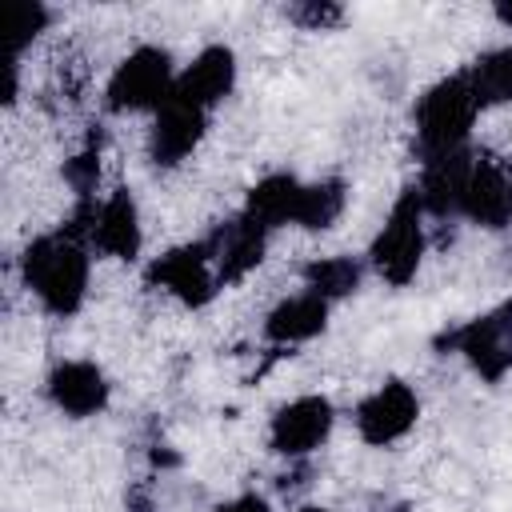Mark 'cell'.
I'll return each mask as SVG.
<instances>
[{"label":"cell","mask_w":512,"mask_h":512,"mask_svg":"<svg viewBox=\"0 0 512 512\" xmlns=\"http://www.w3.org/2000/svg\"><path fill=\"white\" fill-rule=\"evenodd\" d=\"M492 16H496L504 28H512V0H500V4H492Z\"/></svg>","instance_id":"obj_26"},{"label":"cell","mask_w":512,"mask_h":512,"mask_svg":"<svg viewBox=\"0 0 512 512\" xmlns=\"http://www.w3.org/2000/svg\"><path fill=\"white\" fill-rule=\"evenodd\" d=\"M44 396L60 416L88 420V416H100L108 408L112 384H108L104 368L92 360H60L44 380Z\"/></svg>","instance_id":"obj_10"},{"label":"cell","mask_w":512,"mask_h":512,"mask_svg":"<svg viewBox=\"0 0 512 512\" xmlns=\"http://www.w3.org/2000/svg\"><path fill=\"white\" fill-rule=\"evenodd\" d=\"M60 176H64V184L72 188L76 204L96 200V184H100V144H84L80 152H72V156L64 160Z\"/></svg>","instance_id":"obj_22"},{"label":"cell","mask_w":512,"mask_h":512,"mask_svg":"<svg viewBox=\"0 0 512 512\" xmlns=\"http://www.w3.org/2000/svg\"><path fill=\"white\" fill-rule=\"evenodd\" d=\"M300 188L304 180H296L292 172H268L264 180H256L244 196V212L264 228L276 232L284 224H296V208H300Z\"/></svg>","instance_id":"obj_17"},{"label":"cell","mask_w":512,"mask_h":512,"mask_svg":"<svg viewBox=\"0 0 512 512\" xmlns=\"http://www.w3.org/2000/svg\"><path fill=\"white\" fill-rule=\"evenodd\" d=\"M92 216H96V200L76 204L64 228L36 236L20 256L24 288L52 316H76L84 308L88 276H92V244H88Z\"/></svg>","instance_id":"obj_1"},{"label":"cell","mask_w":512,"mask_h":512,"mask_svg":"<svg viewBox=\"0 0 512 512\" xmlns=\"http://www.w3.org/2000/svg\"><path fill=\"white\" fill-rule=\"evenodd\" d=\"M212 512H272V508L264 504V496H252V492H244V496H232V500L216 504Z\"/></svg>","instance_id":"obj_24"},{"label":"cell","mask_w":512,"mask_h":512,"mask_svg":"<svg viewBox=\"0 0 512 512\" xmlns=\"http://www.w3.org/2000/svg\"><path fill=\"white\" fill-rule=\"evenodd\" d=\"M148 284L168 292L172 300H180L184 308H204L216 300L220 280H216V264L204 240L192 244H176L164 256H156L148 264Z\"/></svg>","instance_id":"obj_6"},{"label":"cell","mask_w":512,"mask_h":512,"mask_svg":"<svg viewBox=\"0 0 512 512\" xmlns=\"http://www.w3.org/2000/svg\"><path fill=\"white\" fill-rule=\"evenodd\" d=\"M420 200H424V212L436 216V220H448V216H460V200H464V184H468V172L476 164V152L472 148H456V152H444V156H428L420 160Z\"/></svg>","instance_id":"obj_15"},{"label":"cell","mask_w":512,"mask_h":512,"mask_svg":"<svg viewBox=\"0 0 512 512\" xmlns=\"http://www.w3.org/2000/svg\"><path fill=\"white\" fill-rule=\"evenodd\" d=\"M20 96V60L4 56V108H12Z\"/></svg>","instance_id":"obj_25"},{"label":"cell","mask_w":512,"mask_h":512,"mask_svg":"<svg viewBox=\"0 0 512 512\" xmlns=\"http://www.w3.org/2000/svg\"><path fill=\"white\" fill-rule=\"evenodd\" d=\"M436 348L460 356L484 384H500L512 372V300H500L488 312L444 328Z\"/></svg>","instance_id":"obj_4"},{"label":"cell","mask_w":512,"mask_h":512,"mask_svg":"<svg viewBox=\"0 0 512 512\" xmlns=\"http://www.w3.org/2000/svg\"><path fill=\"white\" fill-rule=\"evenodd\" d=\"M424 200L412 188H404L396 196V204L388 208L380 232L372 236V248H368V264L380 280H388L392 288H404L416 272H420V260H424V244H428V232H424Z\"/></svg>","instance_id":"obj_3"},{"label":"cell","mask_w":512,"mask_h":512,"mask_svg":"<svg viewBox=\"0 0 512 512\" xmlns=\"http://www.w3.org/2000/svg\"><path fill=\"white\" fill-rule=\"evenodd\" d=\"M360 280H364V264L356 256H316L304 264V288L328 304L352 296L360 288Z\"/></svg>","instance_id":"obj_20"},{"label":"cell","mask_w":512,"mask_h":512,"mask_svg":"<svg viewBox=\"0 0 512 512\" xmlns=\"http://www.w3.org/2000/svg\"><path fill=\"white\" fill-rule=\"evenodd\" d=\"M460 216L476 228H488V232L508 228L512 224V172L488 156H476L468 184H464Z\"/></svg>","instance_id":"obj_13"},{"label":"cell","mask_w":512,"mask_h":512,"mask_svg":"<svg viewBox=\"0 0 512 512\" xmlns=\"http://www.w3.org/2000/svg\"><path fill=\"white\" fill-rule=\"evenodd\" d=\"M476 116H480V104H476L464 72L444 76L432 88H424V96L412 108L420 160L444 156V152H456V148H468V136H472Z\"/></svg>","instance_id":"obj_2"},{"label":"cell","mask_w":512,"mask_h":512,"mask_svg":"<svg viewBox=\"0 0 512 512\" xmlns=\"http://www.w3.org/2000/svg\"><path fill=\"white\" fill-rule=\"evenodd\" d=\"M464 80H468L480 112L484 108L512 104V48H488V52H480L464 68Z\"/></svg>","instance_id":"obj_18"},{"label":"cell","mask_w":512,"mask_h":512,"mask_svg":"<svg viewBox=\"0 0 512 512\" xmlns=\"http://www.w3.org/2000/svg\"><path fill=\"white\" fill-rule=\"evenodd\" d=\"M328 312L332 304L320 300L316 292H296V296H284L268 316H264V340L268 344H280V348H292V344H308L316 340L324 328H328Z\"/></svg>","instance_id":"obj_16"},{"label":"cell","mask_w":512,"mask_h":512,"mask_svg":"<svg viewBox=\"0 0 512 512\" xmlns=\"http://www.w3.org/2000/svg\"><path fill=\"white\" fill-rule=\"evenodd\" d=\"M332 424H336V408L328 396L320 392H304L288 404H280L268 420V448L276 456H288V460H304L312 456L328 436H332Z\"/></svg>","instance_id":"obj_7"},{"label":"cell","mask_w":512,"mask_h":512,"mask_svg":"<svg viewBox=\"0 0 512 512\" xmlns=\"http://www.w3.org/2000/svg\"><path fill=\"white\" fill-rule=\"evenodd\" d=\"M176 64H172V56L164 52V48H156V44H140V48H132L116 68H112V76H108V84H104V104H108V112H116V116H128V112H160L168 100H172V92H176Z\"/></svg>","instance_id":"obj_5"},{"label":"cell","mask_w":512,"mask_h":512,"mask_svg":"<svg viewBox=\"0 0 512 512\" xmlns=\"http://www.w3.org/2000/svg\"><path fill=\"white\" fill-rule=\"evenodd\" d=\"M348 208V184L340 176H324V180H304L300 188V208H296V228L308 232H324L332 228Z\"/></svg>","instance_id":"obj_19"},{"label":"cell","mask_w":512,"mask_h":512,"mask_svg":"<svg viewBox=\"0 0 512 512\" xmlns=\"http://www.w3.org/2000/svg\"><path fill=\"white\" fill-rule=\"evenodd\" d=\"M232 88H236V52L228 44H208L180 68L172 96L200 112H212L232 96Z\"/></svg>","instance_id":"obj_12"},{"label":"cell","mask_w":512,"mask_h":512,"mask_svg":"<svg viewBox=\"0 0 512 512\" xmlns=\"http://www.w3.org/2000/svg\"><path fill=\"white\" fill-rule=\"evenodd\" d=\"M420 416V396L412 384L404 380H384L376 384L352 412V424H356V436L372 448H388L396 440H404L412 432Z\"/></svg>","instance_id":"obj_8"},{"label":"cell","mask_w":512,"mask_h":512,"mask_svg":"<svg viewBox=\"0 0 512 512\" xmlns=\"http://www.w3.org/2000/svg\"><path fill=\"white\" fill-rule=\"evenodd\" d=\"M508 172H512V164H508Z\"/></svg>","instance_id":"obj_28"},{"label":"cell","mask_w":512,"mask_h":512,"mask_svg":"<svg viewBox=\"0 0 512 512\" xmlns=\"http://www.w3.org/2000/svg\"><path fill=\"white\" fill-rule=\"evenodd\" d=\"M296 512H328V508H320V504H304V508H296Z\"/></svg>","instance_id":"obj_27"},{"label":"cell","mask_w":512,"mask_h":512,"mask_svg":"<svg viewBox=\"0 0 512 512\" xmlns=\"http://www.w3.org/2000/svg\"><path fill=\"white\" fill-rule=\"evenodd\" d=\"M208 132V112L184 104V100H168L156 116H152V128H148V156L156 168H176L184 164L200 140Z\"/></svg>","instance_id":"obj_14"},{"label":"cell","mask_w":512,"mask_h":512,"mask_svg":"<svg viewBox=\"0 0 512 512\" xmlns=\"http://www.w3.org/2000/svg\"><path fill=\"white\" fill-rule=\"evenodd\" d=\"M268 236H272V232H264L244 208H240L236 216L220 220V224L204 236V244H208V252H212V264H216L220 288L240 284L248 272L260 268V260H264V252H268Z\"/></svg>","instance_id":"obj_9"},{"label":"cell","mask_w":512,"mask_h":512,"mask_svg":"<svg viewBox=\"0 0 512 512\" xmlns=\"http://www.w3.org/2000/svg\"><path fill=\"white\" fill-rule=\"evenodd\" d=\"M88 244H92V252H100L108 260H136L140 256L144 224H140V204L128 188H116L96 204Z\"/></svg>","instance_id":"obj_11"},{"label":"cell","mask_w":512,"mask_h":512,"mask_svg":"<svg viewBox=\"0 0 512 512\" xmlns=\"http://www.w3.org/2000/svg\"><path fill=\"white\" fill-rule=\"evenodd\" d=\"M48 24H52V8H48V4H40V0H20V4H12V20H8V52H4V56L20 60L24 48H28Z\"/></svg>","instance_id":"obj_21"},{"label":"cell","mask_w":512,"mask_h":512,"mask_svg":"<svg viewBox=\"0 0 512 512\" xmlns=\"http://www.w3.org/2000/svg\"><path fill=\"white\" fill-rule=\"evenodd\" d=\"M284 16L304 32H332L344 24V8L332 0H296L284 8Z\"/></svg>","instance_id":"obj_23"}]
</instances>
